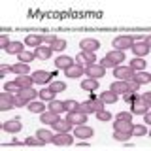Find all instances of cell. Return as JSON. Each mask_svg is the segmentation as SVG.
Listing matches in <instances>:
<instances>
[{"label":"cell","mask_w":151,"mask_h":151,"mask_svg":"<svg viewBox=\"0 0 151 151\" xmlns=\"http://www.w3.org/2000/svg\"><path fill=\"white\" fill-rule=\"evenodd\" d=\"M123 60H125V53L113 49V51L104 55V59L100 60V66H104V68H115V66H119Z\"/></svg>","instance_id":"6da1fadb"},{"label":"cell","mask_w":151,"mask_h":151,"mask_svg":"<svg viewBox=\"0 0 151 151\" xmlns=\"http://www.w3.org/2000/svg\"><path fill=\"white\" fill-rule=\"evenodd\" d=\"M78 110H79V111H83V113H96V111L104 110V102H100V100H93V98H89L87 102L79 104V106H78Z\"/></svg>","instance_id":"7a4b0ae2"},{"label":"cell","mask_w":151,"mask_h":151,"mask_svg":"<svg viewBox=\"0 0 151 151\" xmlns=\"http://www.w3.org/2000/svg\"><path fill=\"white\" fill-rule=\"evenodd\" d=\"M94 60H96L94 53H89V51H81V53L76 55V64H79L81 68H87V66L94 64Z\"/></svg>","instance_id":"3957f363"},{"label":"cell","mask_w":151,"mask_h":151,"mask_svg":"<svg viewBox=\"0 0 151 151\" xmlns=\"http://www.w3.org/2000/svg\"><path fill=\"white\" fill-rule=\"evenodd\" d=\"M113 76H115V79H119V81H129V79L134 78V70H130L129 66H115V70H113Z\"/></svg>","instance_id":"277c9868"},{"label":"cell","mask_w":151,"mask_h":151,"mask_svg":"<svg viewBox=\"0 0 151 151\" xmlns=\"http://www.w3.org/2000/svg\"><path fill=\"white\" fill-rule=\"evenodd\" d=\"M53 144L59 145V147H68V145L74 144V134H70V132H59L53 138Z\"/></svg>","instance_id":"5b68a950"},{"label":"cell","mask_w":151,"mask_h":151,"mask_svg":"<svg viewBox=\"0 0 151 151\" xmlns=\"http://www.w3.org/2000/svg\"><path fill=\"white\" fill-rule=\"evenodd\" d=\"M132 44H134V38L132 36H117L113 40V47L117 51H125V49H130Z\"/></svg>","instance_id":"8992f818"},{"label":"cell","mask_w":151,"mask_h":151,"mask_svg":"<svg viewBox=\"0 0 151 151\" xmlns=\"http://www.w3.org/2000/svg\"><path fill=\"white\" fill-rule=\"evenodd\" d=\"M79 47H81V51H89V53H94V51L100 49V42L94 40V38H83V40L79 42Z\"/></svg>","instance_id":"52a82bcc"},{"label":"cell","mask_w":151,"mask_h":151,"mask_svg":"<svg viewBox=\"0 0 151 151\" xmlns=\"http://www.w3.org/2000/svg\"><path fill=\"white\" fill-rule=\"evenodd\" d=\"M145 111H149V106H147L144 100H142L140 96L130 104V113H132V115H144Z\"/></svg>","instance_id":"ba28073f"},{"label":"cell","mask_w":151,"mask_h":151,"mask_svg":"<svg viewBox=\"0 0 151 151\" xmlns=\"http://www.w3.org/2000/svg\"><path fill=\"white\" fill-rule=\"evenodd\" d=\"M21 129H23V125H21V117H15V119L4 121V125H2V130L9 132V134H15V132H19Z\"/></svg>","instance_id":"9c48e42d"},{"label":"cell","mask_w":151,"mask_h":151,"mask_svg":"<svg viewBox=\"0 0 151 151\" xmlns=\"http://www.w3.org/2000/svg\"><path fill=\"white\" fill-rule=\"evenodd\" d=\"M85 74H87L91 79H98V78H102V76L106 74V68L94 63V64H91V66H87V68H85Z\"/></svg>","instance_id":"30bf717a"},{"label":"cell","mask_w":151,"mask_h":151,"mask_svg":"<svg viewBox=\"0 0 151 151\" xmlns=\"http://www.w3.org/2000/svg\"><path fill=\"white\" fill-rule=\"evenodd\" d=\"M66 119L72 123L74 127H78V125H83V123L87 121V113H83V111H79V110H76V111H68Z\"/></svg>","instance_id":"8fae6325"},{"label":"cell","mask_w":151,"mask_h":151,"mask_svg":"<svg viewBox=\"0 0 151 151\" xmlns=\"http://www.w3.org/2000/svg\"><path fill=\"white\" fill-rule=\"evenodd\" d=\"M94 134V130L91 129V127H85V125H78L74 130V136L79 140H91V136Z\"/></svg>","instance_id":"7c38bea8"},{"label":"cell","mask_w":151,"mask_h":151,"mask_svg":"<svg viewBox=\"0 0 151 151\" xmlns=\"http://www.w3.org/2000/svg\"><path fill=\"white\" fill-rule=\"evenodd\" d=\"M130 49L134 51V57H142V59H144V57L149 53V44H145L144 40H140V42H134Z\"/></svg>","instance_id":"4fadbf2b"},{"label":"cell","mask_w":151,"mask_h":151,"mask_svg":"<svg viewBox=\"0 0 151 151\" xmlns=\"http://www.w3.org/2000/svg\"><path fill=\"white\" fill-rule=\"evenodd\" d=\"M51 76L49 72H45V70H36L34 74H32V79H34V83H40V85H45L47 81H51Z\"/></svg>","instance_id":"5bb4252c"},{"label":"cell","mask_w":151,"mask_h":151,"mask_svg":"<svg viewBox=\"0 0 151 151\" xmlns=\"http://www.w3.org/2000/svg\"><path fill=\"white\" fill-rule=\"evenodd\" d=\"M72 64H74V59H72V57H68V55H59V57H57V60H55V66H57V68H60V70L70 68Z\"/></svg>","instance_id":"9a60e30c"},{"label":"cell","mask_w":151,"mask_h":151,"mask_svg":"<svg viewBox=\"0 0 151 151\" xmlns=\"http://www.w3.org/2000/svg\"><path fill=\"white\" fill-rule=\"evenodd\" d=\"M72 127H74V125H72L68 119H60V117L53 123V129H55L57 132H70V129H72Z\"/></svg>","instance_id":"2e32d148"},{"label":"cell","mask_w":151,"mask_h":151,"mask_svg":"<svg viewBox=\"0 0 151 151\" xmlns=\"http://www.w3.org/2000/svg\"><path fill=\"white\" fill-rule=\"evenodd\" d=\"M83 72H85V70H83L79 64H76V63H74L72 66H70V68H66V70H64V74L68 76V78H72V79H78V78H81V76H83Z\"/></svg>","instance_id":"e0dca14e"},{"label":"cell","mask_w":151,"mask_h":151,"mask_svg":"<svg viewBox=\"0 0 151 151\" xmlns=\"http://www.w3.org/2000/svg\"><path fill=\"white\" fill-rule=\"evenodd\" d=\"M117 98H119V94H115L113 91H102L100 96H98V100L104 102V104H115Z\"/></svg>","instance_id":"ac0fdd59"},{"label":"cell","mask_w":151,"mask_h":151,"mask_svg":"<svg viewBox=\"0 0 151 151\" xmlns=\"http://www.w3.org/2000/svg\"><path fill=\"white\" fill-rule=\"evenodd\" d=\"M51 47L49 45H40V47H36L34 49V55H36V59H42V60H47L51 57Z\"/></svg>","instance_id":"d6986e66"},{"label":"cell","mask_w":151,"mask_h":151,"mask_svg":"<svg viewBox=\"0 0 151 151\" xmlns=\"http://www.w3.org/2000/svg\"><path fill=\"white\" fill-rule=\"evenodd\" d=\"M110 91H113L115 94H125L129 91V87H127V81H119V79H115L111 85H110Z\"/></svg>","instance_id":"ffe728a7"},{"label":"cell","mask_w":151,"mask_h":151,"mask_svg":"<svg viewBox=\"0 0 151 151\" xmlns=\"http://www.w3.org/2000/svg\"><path fill=\"white\" fill-rule=\"evenodd\" d=\"M132 79H134L138 85H147L151 81V76L145 72V70H140V72H134V78Z\"/></svg>","instance_id":"44dd1931"},{"label":"cell","mask_w":151,"mask_h":151,"mask_svg":"<svg viewBox=\"0 0 151 151\" xmlns=\"http://www.w3.org/2000/svg\"><path fill=\"white\" fill-rule=\"evenodd\" d=\"M12 70H13V74H17V76H28L30 74V66L27 63H15L12 66Z\"/></svg>","instance_id":"7402d4cb"},{"label":"cell","mask_w":151,"mask_h":151,"mask_svg":"<svg viewBox=\"0 0 151 151\" xmlns=\"http://www.w3.org/2000/svg\"><path fill=\"white\" fill-rule=\"evenodd\" d=\"M36 136L44 142V144H53V138H55V134L51 130H47V129H40L36 132Z\"/></svg>","instance_id":"603a6c76"},{"label":"cell","mask_w":151,"mask_h":151,"mask_svg":"<svg viewBox=\"0 0 151 151\" xmlns=\"http://www.w3.org/2000/svg\"><path fill=\"white\" fill-rule=\"evenodd\" d=\"M17 96H21V98H25L27 102H32L34 98L38 96V91H34L32 87H28V89H21V91L17 93Z\"/></svg>","instance_id":"cb8c5ba5"},{"label":"cell","mask_w":151,"mask_h":151,"mask_svg":"<svg viewBox=\"0 0 151 151\" xmlns=\"http://www.w3.org/2000/svg\"><path fill=\"white\" fill-rule=\"evenodd\" d=\"M145 66H147V63H145L142 57H134V59L130 60V70H134V72H140V70H145Z\"/></svg>","instance_id":"d4e9b609"},{"label":"cell","mask_w":151,"mask_h":151,"mask_svg":"<svg viewBox=\"0 0 151 151\" xmlns=\"http://www.w3.org/2000/svg\"><path fill=\"white\" fill-rule=\"evenodd\" d=\"M25 44L27 45H32V47H40L44 44V40H42V34H28L25 38Z\"/></svg>","instance_id":"484cf974"},{"label":"cell","mask_w":151,"mask_h":151,"mask_svg":"<svg viewBox=\"0 0 151 151\" xmlns=\"http://www.w3.org/2000/svg\"><path fill=\"white\" fill-rule=\"evenodd\" d=\"M15 81H17V85H19L21 89H28V87H32L34 79H32V76H17Z\"/></svg>","instance_id":"4316f807"},{"label":"cell","mask_w":151,"mask_h":151,"mask_svg":"<svg viewBox=\"0 0 151 151\" xmlns=\"http://www.w3.org/2000/svg\"><path fill=\"white\" fill-rule=\"evenodd\" d=\"M6 51H8L9 55H19V53L25 51V47H23L21 42H9V45L6 47Z\"/></svg>","instance_id":"83f0119b"},{"label":"cell","mask_w":151,"mask_h":151,"mask_svg":"<svg viewBox=\"0 0 151 151\" xmlns=\"http://www.w3.org/2000/svg\"><path fill=\"white\" fill-rule=\"evenodd\" d=\"M113 127H115V130L119 132H130L132 130V123L130 121H113Z\"/></svg>","instance_id":"f1b7e54d"},{"label":"cell","mask_w":151,"mask_h":151,"mask_svg":"<svg viewBox=\"0 0 151 151\" xmlns=\"http://www.w3.org/2000/svg\"><path fill=\"white\" fill-rule=\"evenodd\" d=\"M81 89H83V91H96V89H98V79H91V78L83 79V81H81Z\"/></svg>","instance_id":"f546056e"},{"label":"cell","mask_w":151,"mask_h":151,"mask_svg":"<svg viewBox=\"0 0 151 151\" xmlns=\"http://www.w3.org/2000/svg\"><path fill=\"white\" fill-rule=\"evenodd\" d=\"M49 111H53V113H57V115H60V113L64 111V104H63V100H51L49 102Z\"/></svg>","instance_id":"4dcf8cb0"},{"label":"cell","mask_w":151,"mask_h":151,"mask_svg":"<svg viewBox=\"0 0 151 151\" xmlns=\"http://www.w3.org/2000/svg\"><path fill=\"white\" fill-rule=\"evenodd\" d=\"M40 121H44L45 125H53V123L59 119V115L57 113H53V111H44V113H40Z\"/></svg>","instance_id":"1f68e13d"},{"label":"cell","mask_w":151,"mask_h":151,"mask_svg":"<svg viewBox=\"0 0 151 151\" xmlns=\"http://www.w3.org/2000/svg\"><path fill=\"white\" fill-rule=\"evenodd\" d=\"M27 108H28L32 113H44V111H45V104H44V102H34V100H32V102H28Z\"/></svg>","instance_id":"d6a6232c"},{"label":"cell","mask_w":151,"mask_h":151,"mask_svg":"<svg viewBox=\"0 0 151 151\" xmlns=\"http://www.w3.org/2000/svg\"><path fill=\"white\" fill-rule=\"evenodd\" d=\"M38 96H40L42 100H47V102H51V100L55 98V93L51 91L49 87H47V89H42V91H38Z\"/></svg>","instance_id":"836d02e7"},{"label":"cell","mask_w":151,"mask_h":151,"mask_svg":"<svg viewBox=\"0 0 151 151\" xmlns=\"http://www.w3.org/2000/svg\"><path fill=\"white\" fill-rule=\"evenodd\" d=\"M49 89H51L55 94H57V93H63V91H66V83H64V81H51V83H49Z\"/></svg>","instance_id":"e575fe53"},{"label":"cell","mask_w":151,"mask_h":151,"mask_svg":"<svg viewBox=\"0 0 151 151\" xmlns=\"http://www.w3.org/2000/svg\"><path fill=\"white\" fill-rule=\"evenodd\" d=\"M145 134H147V129L144 125H132L130 136H145Z\"/></svg>","instance_id":"d590c367"},{"label":"cell","mask_w":151,"mask_h":151,"mask_svg":"<svg viewBox=\"0 0 151 151\" xmlns=\"http://www.w3.org/2000/svg\"><path fill=\"white\" fill-rule=\"evenodd\" d=\"M36 55L32 53V51H23V53H19V63H30V60H34Z\"/></svg>","instance_id":"8d00e7d4"},{"label":"cell","mask_w":151,"mask_h":151,"mask_svg":"<svg viewBox=\"0 0 151 151\" xmlns=\"http://www.w3.org/2000/svg\"><path fill=\"white\" fill-rule=\"evenodd\" d=\"M49 47H51L53 51H63L64 47H66V40H63V38H57V40H55Z\"/></svg>","instance_id":"74e56055"},{"label":"cell","mask_w":151,"mask_h":151,"mask_svg":"<svg viewBox=\"0 0 151 151\" xmlns=\"http://www.w3.org/2000/svg\"><path fill=\"white\" fill-rule=\"evenodd\" d=\"M25 144H27V145H30V147H36V145H45L44 142L38 138V136H28V138L25 140Z\"/></svg>","instance_id":"f35d334b"},{"label":"cell","mask_w":151,"mask_h":151,"mask_svg":"<svg viewBox=\"0 0 151 151\" xmlns=\"http://www.w3.org/2000/svg\"><path fill=\"white\" fill-rule=\"evenodd\" d=\"M63 104H64V111H76L79 106V102L76 100H63Z\"/></svg>","instance_id":"ab89813d"},{"label":"cell","mask_w":151,"mask_h":151,"mask_svg":"<svg viewBox=\"0 0 151 151\" xmlns=\"http://www.w3.org/2000/svg\"><path fill=\"white\" fill-rule=\"evenodd\" d=\"M113 140H117V142H129L130 140V132H119V130H115Z\"/></svg>","instance_id":"60d3db41"},{"label":"cell","mask_w":151,"mask_h":151,"mask_svg":"<svg viewBox=\"0 0 151 151\" xmlns=\"http://www.w3.org/2000/svg\"><path fill=\"white\" fill-rule=\"evenodd\" d=\"M4 91H9V93H19V91H21V87H19V85H17V81H8L6 85H4Z\"/></svg>","instance_id":"b9f144b4"},{"label":"cell","mask_w":151,"mask_h":151,"mask_svg":"<svg viewBox=\"0 0 151 151\" xmlns=\"http://www.w3.org/2000/svg\"><path fill=\"white\" fill-rule=\"evenodd\" d=\"M13 106H15V102H13V100H6V98H0V110H2V111L12 110Z\"/></svg>","instance_id":"7bdbcfd3"},{"label":"cell","mask_w":151,"mask_h":151,"mask_svg":"<svg viewBox=\"0 0 151 151\" xmlns=\"http://www.w3.org/2000/svg\"><path fill=\"white\" fill-rule=\"evenodd\" d=\"M94 115H96V119H98V121H110V119H111V113H110V111H106V110L96 111Z\"/></svg>","instance_id":"ee69618b"},{"label":"cell","mask_w":151,"mask_h":151,"mask_svg":"<svg viewBox=\"0 0 151 151\" xmlns=\"http://www.w3.org/2000/svg\"><path fill=\"white\" fill-rule=\"evenodd\" d=\"M117 119L119 121H132V113L130 111H119L117 113Z\"/></svg>","instance_id":"f6af8a7d"},{"label":"cell","mask_w":151,"mask_h":151,"mask_svg":"<svg viewBox=\"0 0 151 151\" xmlns=\"http://www.w3.org/2000/svg\"><path fill=\"white\" fill-rule=\"evenodd\" d=\"M127 87H129V91H130V93H136V91L140 89V85L136 83L134 79H129V81H127Z\"/></svg>","instance_id":"bcb514c9"},{"label":"cell","mask_w":151,"mask_h":151,"mask_svg":"<svg viewBox=\"0 0 151 151\" xmlns=\"http://www.w3.org/2000/svg\"><path fill=\"white\" fill-rule=\"evenodd\" d=\"M42 40H44V44H45V45H51V44H53V42L57 40V38H55L53 34H42Z\"/></svg>","instance_id":"7dc6e473"},{"label":"cell","mask_w":151,"mask_h":151,"mask_svg":"<svg viewBox=\"0 0 151 151\" xmlns=\"http://www.w3.org/2000/svg\"><path fill=\"white\" fill-rule=\"evenodd\" d=\"M8 45H9V38L6 34H2V36H0V47H4V49H6Z\"/></svg>","instance_id":"c3c4849f"},{"label":"cell","mask_w":151,"mask_h":151,"mask_svg":"<svg viewBox=\"0 0 151 151\" xmlns=\"http://www.w3.org/2000/svg\"><path fill=\"white\" fill-rule=\"evenodd\" d=\"M9 72H13L12 66H8V64H2V66H0V76H6V74H9Z\"/></svg>","instance_id":"681fc988"},{"label":"cell","mask_w":151,"mask_h":151,"mask_svg":"<svg viewBox=\"0 0 151 151\" xmlns=\"http://www.w3.org/2000/svg\"><path fill=\"white\" fill-rule=\"evenodd\" d=\"M27 100L25 98H21V96H15V108H21V106H27Z\"/></svg>","instance_id":"f907efd6"},{"label":"cell","mask_w":151,"mask_h":151,"mask_svg":"<svg viewBox=\"0 0 151 151\" xmlns=\"http://www.w3.org/2000/svg\"><path fill=\"white\" fill-rule=\"evenodd\" d=\"M140 98H142V100H144L145 104H147V106H151V94H149V93H144Z\"/></svg>","instance_id":"816d5d0a"},{"label":"cell","mask_w":151,"mask_h":151,"mask_svg":"<svg viewBox=\"0 0 151 151\" xmlns=\"http://www.w3.org/2000/svg\"><path fill=\"white\" fill-rule=\"evenodd\" d=\"M144 117H145V123H151V115H149V113H147V111H145V113H144Z\"/></svg>","instance_id":"f5cc1de1"},{"label":"cell","mask_w":151,"mask_h":151,"mask_svg":"<svg viewBox=\"0 0 151 151\" xmlns=\"http://www.w3.org/2000/svg\"><path fill=\"white\" fill-rule=\"evenodd\" d=\"M78 145H79V147H87V145H89V144H87V140H85V142H79V144H78Z\"/></svg>","instance_id":"db71d44e"}]
</instances>
